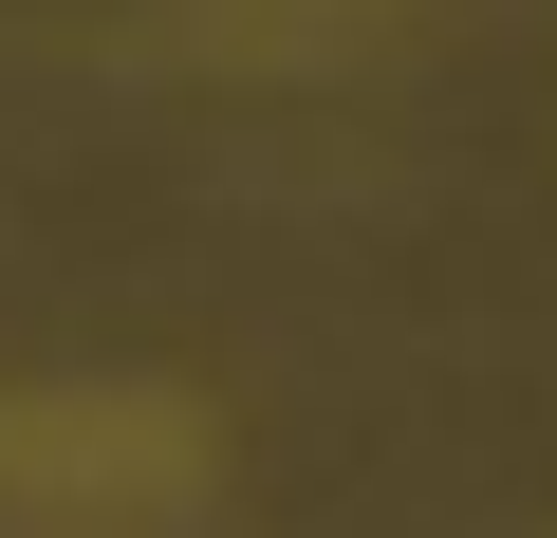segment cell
<instances>
[{"mask_svg":"<svg viewBox=\"0 0 557 538\" xmlns=\"http://www.w3.org/2000/svg\"><path fill=\"white\" fill-rule=\"evenodd\" d=\"M0 483L20 501H149V483H186V427L149 390H38V409H0Z\"/></svg>","mask_w":557,"mask_h":538,"instance_id":"cell-1","label":"cell"}]
</instances>
